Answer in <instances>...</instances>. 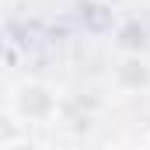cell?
I'll return each mask as SVG.
<instances>
[{
  "mask_svg": "<svg viewBox=\"0 0 150 150\" xmlns=\"http://www.w3.org/2000/svg\"><path fill=\"white\" fill-rule=\"evenodd\" d=\"M147 143H150V140H147Z\"/></svg>",
  "mask_w": 150,
  "mask_h": 150,
  "instance_id": "cell-1",
  "label": "cell"
}]
</instances>
